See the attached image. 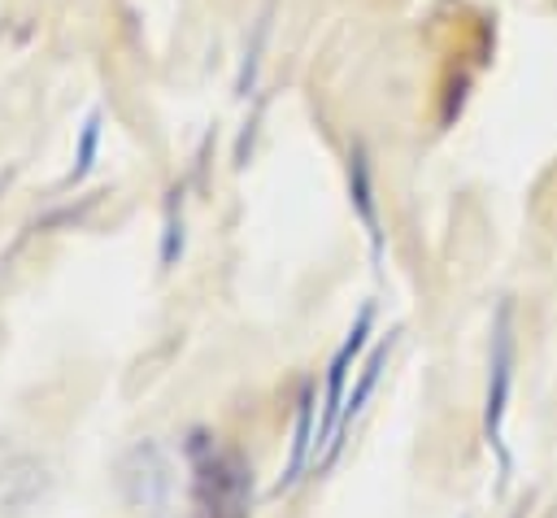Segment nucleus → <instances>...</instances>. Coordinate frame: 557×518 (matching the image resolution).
<instances>
[{
    "label": "nucleus",
    "mask_w": 557,
    "mask_h": 518,
    "mask_svg": "<svg viewBox=\"0 0 557 518\" xmlns=\"http://www.w3.org/2000/svg\"><path fill=\"white\" fill-rule=\"evenodd\" d=\"M187 461H191V488L205 509V518H248L252 505V470L239 453L213 444L205 431L187 440Z\"/></svg>",
    "instance_id": "1"
},
{
    "label": "nucleus",
    "mask_w": 557,
    "mask_h": 518,
    "mask_svg": "<svg viewBox=\"0 0 557 518\" xmlns=\"http://www.w3.org/2000/svg\"><path fill=\"white\" fill-rule=\"evenodd\" d=\"M509 387H513V313L509 305L496 309L492 322V361H487V405H483V431L496 453L500 479H509V448H505V409H509Z\"/></svg>",
    "instance_id": "2"
},
{
    "label": "nucleus",
    "mask_w": 557,
    "mask_h": 518,
    "mask_svg": "<svg viewBox=\"0 0 557 518\" xmlns=\"http://www.w3.org/2000/svg\"><path fill=\"white\" fill-rule=\"evenodd\" d=\"M370 322H374V309L366 305V309L357 313L352 331L344 335V344L335 348L331 366H326V396H322V418H318V448H326L331 435H335V422H339V409H344V396H348V374H352L357 353H361L366 340H370Z\"/></svg>",
    "instance_id": "3"
},
{
    "label": "nucleus",
    "mask_w": 557,
    "mask_h": 518,
    "mask_svg": "<svg viewBox=\"0 0 557 518\" xmlns=\"http://www.w3.org/2000/svg\"><path fill=\"white\" fill-rule=\"evenodd\" d=\"M122 492H126L131 505H148V509H161L170 501V492H174V466H170V457L152 440L135 444L122 457Z\"/></svg>",
    "instance_id": "4"
},
{
    "label": "nucleus",
    "mask_w": 557,
    "mask_h": 518,
    "mask_svg": "<svg viewBox=\"0 0 557 518\" xmlns=\"http://www.w3.org/2000/svg\"><path fill=\"white\" fill-rule=\"evenodd\" d=\"M392 344H396V331H387L374 348H370V357H366V366L357 370V383L348 387V396H344V409H339V422H335V435H331V444H326V453H322V461H331L339 448H344V440H348V427H352V418L366 409V400H370V392L379 387V374H383V366H387V353H392Z\"/></svg>",
    "instance_id": "5"
},
{
    "label": "nucleus",
    "mask_w": 557,
    "mask_h": 518,
    "mask_svg": "<svg viewBox=\"0 0 557 518\" xmlns=\"http://www.w3.org/2000/svg\"><path fill=\"white\" fill-rule=\"evenodd\" d=\"M313 448H318V422H313V392L305 387V392H300V409H296V435H292V448H287V466H283L274 492H287V488L305 474Z\"/></svg>",
    "instance_id": "6"
},
{
    "label": "nucleus",
    "mask_w": 557,
    "mask_h": 518,
    "mask_svg": "<svg viewBox=\"0 0 557 518\" xmlns=\"http://www.w3.org/2000/svg\"><path fill=\"white\" fill-rule=\"evenodd\" d=\"M96 148H100V113H91V118L83 122V131H78L74 170H70V178H74V183H78V178H87V170L96 165Z\"/></svg>",
    "instance_id": "7"
},
{
    "label": "nucleus",
    "mask_w": 557,
    "mask_h": 518,
    "mask_svg": "<svg viewBox=\"0 0 557 518\" xmlns=\"http://www.w3.org/2000/svg\"><path fill=\"white\" fill-rule=\"evenodd\" d=\"M352 196H357V213L370 231V244H374V257H379V222H374V205H370V183H366V161L361 152L352 157Z\"/></svg>",
    "instance_id": "8"
}]
</instances>
